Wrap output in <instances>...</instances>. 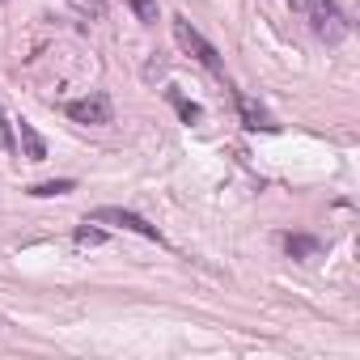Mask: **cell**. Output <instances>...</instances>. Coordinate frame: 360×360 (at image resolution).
<instances>
[{
  "label": "cell",
  "instance_id": "cell-13",
  "mask_svg": "<svg viewBox=\"0 0 360 360\" xmlns=\"http://www.w3.org/2000/svg\"><path fill=\"white\" fill-rule=\"evenodd\" d=\"M288 5H292V9H301V5H305V0H288Z\"/></svg>",
  "mask_w": 360,
  "mask_h": 360
},
{
  "label": "cell",
  "instance_id": "cell-3",
  "mask_svg": "<svg viewBox=\"0 0 360 360\" xmlns=\"http://www.w3.org/2000/svg\"><path fill=\"white\" fill-rule=\"evenodd\" d=\"M85 221H89V225H119V229H127V233H140V238H148V242H161L157 225H148L140 212H127V208H94Z\"/></svg>",
  "mask_w": 360,
  "mask_h": 360
},
{
  "label": "cell",
  "instance_id": "cell-12",
  "mask_svg": "<svg viewBox=\"0 0 360 360\" xmlns=\"http://www.w3.org/2000/svg\"><path fill=\"white\" fill-rule=\"evenodd\" d=\"M0 153H13V127H9L5 110H0Z\"/></svg>",
  "mask_w": 360,
  "mask_h": 360
},
{
  "label": "cell",
  "instance_id": "cell-8",
  "mask_svg": "<svg viewBox=\"0 0 360 360\" xmlns=\"http://www.w3.org/2000/svg\"><path fill=\"white\" fill-rule=\"evenodd\" d=\"M165 98H169V102H174V110H178V119H183V123H187V127H191V123H200V119H204V106H200V102H187V98H183V94H178V89H165Z\"/></svg>",
  "mask_w": 360,
  "mask_h": 360
},
{
  "label": "cell",
  "instance_id": "cell-1",
  "mask_svg": "<svg viewBox=\"0 0 360 360\" xmlns=\"http://www.w3.org/2000/svg\"><path fill=\"white\" fill-rule=\"evenodd\" d=\"M301 13H305L309 30H314L326 47H335V43H343V39L352 34V22H347V13L335 5V0H305Z\"/></svg>",
  "mask_w": 360,
  "mask_h": 360
},
{
  "label": "cell",
  "instance_id": "cell-2",
  "mask_svg": "<svg viewBox=\"0 0 360 360\" xmlns=\"http://www.w3.org/2000/svg\"><path fill=\"white\" fill-rule=\"evenodd\" d=\"M169 26H174V43L183 47L195 64H204L212 77H225V60H221V51H217V47H212V43H208V39H204L187 18H183V13H174V18H169Z\"/></svg>",
  "mask_w": 360,
  "mask_h": 360
},
{
  "label": "cell",
  "instance_id": "cell-5",
  "mask_svg": "<svg viewBox=\"0 0 360 360\" xmlns=\"http://www.w3.org/2000/svg\"><path fill=\"white\" fill-rule=\"evenodd\" d=\"M238 115H242V123H246L250 131H276V127H280V123H276V119L250 98V94H238Z\"/></svg>",
  "mask_w": 360,
  "mask_h": 360
},
{
  "label": "cell",
  "instance_id": "cell-11",
  "mask_svg": "<svg viewBox=\"0 0 360 360\" xmlns=\"http://www.w3.org/2000/svg\"><path fill=\"white\" fill-rule=\"evenodd\" d=\"M72 242H77V246H102V242H106V233H102V229H94V225L85 221V225L72 233Z\"/></svg>",
  "mask_w": 360,
  "mask_h": 360
},
{
  "label": "cell",
  "instance_id": "cell-10",
  "mask_svg": "<svg viewBox=\"0 0 360 360\" xmlns=\"http://www.w3.org/2000/svg\"><path fill=\"white\" fill-rule=\"evenodd\" d=\"M127 9L144 22V26H157V18H161V9H157V0H127Z\"/></svg>",
  "mask_w": 360,
  "mask_h": 360
},
{
  "label": "cell",
  "instance_id": "cell-4",
  "mask_svg": "<svg viewBox=\"0 0 360 360\" xmlns=\"http://www.w3.org/2000/svg\"><path fill=\"white\" fill-rule=\"evenodd\" d=\"M64 110H68V119H72V123H81V127H106V123L115 119V106H110V98H106V94L77 98V102H68Z\"/></svg>",
  "mask_w": 360,
  "mask_h": 360
},
{
  "label": "cell",
  "instance_id": "cell-7",
  "mask_svg": "<svg viewBox=\"0 0 360 360\" xmlns=\"http://www.w3.org/2000/svg\"><path fill=\"white\" fill-rule=\"evenodd\" d=\"M284 250H288V259L309 263V259H318V255H322V242H318V238H309V233H284Z\"/></svg>",
  "mask_w": 360,
  "mask_h": 360
},
{
  "label": "cell",
  "instance_id": "cell-6",
  "mask_svg": "<svg viewBox=\"0 0 360 360\" xmlns=\"http://www.w3.org/2000/svg\"><path fill=\"white\" fill-rule=\"evenodd\" d=\"M13 131H18V140H22V157H26V161H43V157H47V140L39 136V127H34L30 119H18Z\"/></svg>",
  "mask_w": 360,
  "mask_h": 360
},
{
  "label": "cell",
  "instance_id": "cell-9",
  "mask_svg": "<svg viewBox=\"0 0 360 360\" xmlns=\"http://www.w3.org/2000/svg\"><path fill=\"white\" fill-rule=\"evenodd\" d=\"M77 191V183H72V178H51V183H34L30 187V195L34 200H51V195H72Z\"/></svg>",
  "mask_w": 360,
  "mask_h": 360
}]
</instances>
